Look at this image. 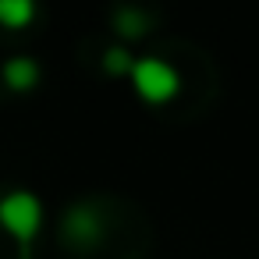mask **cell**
Masks as SVG:
<instances>
[{"label":"cell","instance_id":"cell-7","mask_svg":"<svg viewBox=\"0 0 259 259\" xmlns=\"http://www.w3.org/2000/svg\"><path fill=\"white\" fill-rule=\"evenodd\" d=\"M103 68L110 71V75H132V68H135V61H132V54L128 50H121V47H114V50H107L103 54Z\"/></svg>","mask_w":259,"mask_h":259},{"label":"cell","instance_id":"cell-4","mask_svg":"<svg viewBox=\"0 0 259 259\" xmlns=\"http://www.w3.org/2000/svg\"><path fill=\"white\" fill-rule=\"evenodd\" d=\"M4 82H8L15 93L32 89V85L39 82V68H36V61H29V57H15V61H8V64H4Z\"/></svg>","mask_w":259,"mask_h":259},{"label":"cell","instance_id":"cell-5","mask_svg":"<svg viewBox=\"0 0 259 259\" xmlns=\"http://www.w3.org/2000/svg\"><path fill=\"white\" fill-rule=\"evenodd\" d=\"M36 18V0H0V25L4 29H25Z\"/></svg>","mask_w":259,"mask_h":259},{"label":"cell","instance_id":"cell-2","mask_svg":"<svg viewBox=\"0 0 259 259\" xmlns=\"http://www.w3.org/2000/svg\"><path fill=\"white\" fill-rule=\"evenodd\" d=\"M132 85H135V93H139L142 100H149V103H167V100L178 96L181 78H178V71H174L167 61L146 57V61H135V68H132Z\"/></svg>","mask_w":259,"mask_h":259},{"label":"cell","instance_id":"cell-3","mask_svg":"<svg viewBox=\"0 0 259 259\" xmlns=\"http://www.w3.org/2000/svg\"><path fill=\"white\" fill-rule=\"evenodd\" d=\"M100 217L93 213V206H71V213L64 217V238L75 245H93L100 238Z\"/></svg>","mask_w":259,"mask_h":259},{"label":"cell","instance_id":"cell-6","mask_svg":"<svg viewBox=\"0 0 259 259\" xmlns=\"http://www.w3.org/2000/svg\"><path fill=\"white\" fill-rule=\"evenodd\" d=\"M146 29H149V18H146L142 11H121V15H117V32H121V36L139 39V36H146Z\"/></svg>","mask_w":259,"mask_h":259},{"label":"cell","instance_id":"cell-1","mask_svg":"<svg viewBox=\"0 0 259 259\" xmlns=\"http://www.w3.org/2000/svg\"><path fill=\"white\" fill-rule=\"evenodd\" d=\"M0 224L8 234H15L22 241V248H29V241L36 238L39 224H43V206L32 192H8L0 199Z\"/></svg>","mask_w":259,"mask_h":259}]
</instances>
